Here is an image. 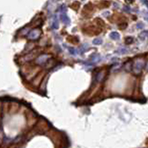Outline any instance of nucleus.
Listing matches in <instances>:
<instances>
[{"instance_id":"f257e3e1","label":"nucleus","mask_w":148,"mask_h":148,"mask_svg":"<svg viewBox=\"0 0 148 148\" xmlns=\"http://www.w3.org/2000/svg\"><path fill=\"white\" fill-rule=\"evenodd\" d=\"M143 67H144V63H143V59H140L139 58L137 60H135L134 65H133V69H134V71L136 73H140Z\"/></svg>"},{"instance_id":"f03ea898","label":"nucleus","mask_w":148,"mask_h":148,"mask_svg":"<svg viewBox=\"0 0 148 148\" xmlns=\"http://www.w3.org/2000/svg\"><path fill=\"white\" fill-rule=\"evenodd\" d=\"M40 33H41L40 31L35 29V30H32V32H30L28 36H29L30 39H32V40H35V39H37L38 37L40 36Z\"/></svg>"},{"instance_id":"7ed1b4c3","label":"nucleus","mask_w":148,"mask_h":148,"mask_svg":"<svg viewBox=\"0 0 148 148\" xmlns=\"http://www.w3.org/2000/svg\"><path fill=\"white\" fill-rule=\"evenodd\" d=\"M48 58H49V56H48V55H41V56L36 59V62H37V64H39V65H42V64L45 63V62L47 61Z\"/></svg>"},{"instance_id":"20e7f679","label":"nucleus","mask_w":148,"mask_h":148,"mask_svg":"<svg viewBox=\"0 0 148 148\" xmlns=\"http://www.w3.org/2000/svg\"><path fill=\"white\" fill-rule=\"evenodd\" d=\"M110 38L113 40H118L119 39V34L117 32H113L110 33Z\"/></svg>"},{"instance_id":"39448f33","label":"nucleus","mask_w":148,"mask_h":148,"mask_svg":"<svg viewBox=\"0 0 148 148\" xmlns=\"http://www.w3.org/2000/svg\"><path fill=\"white\" fill-rule=\"evenodd\" d=\"M146 37H148V31H143V32L140 34V39L144 40Z\"/></svg>"},{"instance_id":"423d86ee","label":"nucleus","mask_w":148,"mask_h":148,"mask_svg":"<svg viewBox=\"0 0 148 148\" xmlns=\"http://www.w3.org/2000/svg\"><path fill=\"white\" fill-rule=\"evenodd\" d=\"M124 67H125V69H126V70H127V71H131V70H132V62H128V63H126L125 64V66H124Z\"/></svg>"},{"instance_id":"0eeeda50","label":"nucleus","mask_w":148,"mask_h":148,"mask_svg":"<svg viewBox=\"0 0 148 148\" xmlns=\"http://www.w3.org/2000/svg\"><path fill=\"white\" fill-rule=\"evenodd\" d=\"M60 18H61V20H62V21H63L65 23H67V24H68V23H69V20L68 19V18H67V16H66L65 14H61Z\"/></svg>"},{"instance_id":"6e6552de","label":"nucleus","mask_w":148,"mask_h":148,"mask_svg":"<svg viewBox=\"0 0 148 148\" xmlns=\"http://www.w3.org/2000/svg\"><path fill=\"white\" fill-rule=\"evenodd\" d=\"M102 42H103V41H102V39H101V38H96V39H95V40H94L93 44H95V45H97V44H102Z\"/></svg>"},{"instance_id":"1a4fd4ad","label":"nucleus","mask_w":148,"mask_h":148,"mask_svg":"<svg viewBox=\"0 0 148 148\" xmlns=\"http://www.w3.org/2000/svg\"><path fill=\"white\" fill-rule=\"evenodd\" d=\"M103 77H104V73L103 72H100L99 74H97V81H100L101 80L103 79Z\"/></svg>"},{"instance_id":"9d476101","label":"nucleus","mask_w":148,"mask_h":148,"mask_svg":"<svg viewBox=\"0 0 148 148\" xmlns=\"http://www.w3.org/2000/svg\"><path fill=\"white\" fill-rule=\"evenodd\" d=\"M137 28H142V29H143V23H140V24H138Z\"/></svg>"},{"instance_id":"9b49d317","label":"nucleus","mask_w":148,"mask_h":148,"mask_svg":"<svg viewBox=\"0 0 148 148\" xmlns=\"http://www.w3.org/2000/svg\"><path fill=\"white\" fill-rule=\"evenodd\" d=\"M142 2H143V3H144V4H145V5L148 7V2L146 1V0H142Z\"/></svg>"},{"instance_id":"f8f14e48","label":"nucleus","mask_w":148,"mask_h":148,"mask_svg":"<svg viewBox=\"0 0 148 148\" xmlns=\"http://www.w3.org/2000/svg\"><path fill=\"white\" fill-rule=\"evenodd\" d=\"M145 67H146V70L148 71V62L146 63V66H145Z\"/></svg>"}]
</instances>
